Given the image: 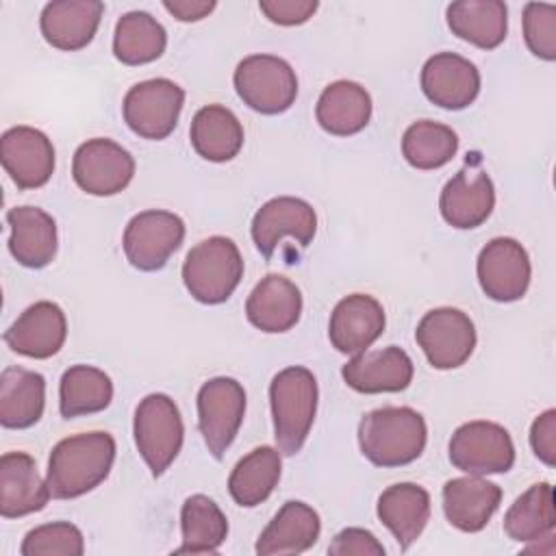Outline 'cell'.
I'll use <instances>...</instances> for the list:
<instances>
[{
    "instance_id": "10",
    "label": "cell",
    "mask_w": 556,
    "mask_h": 556,
    "mask_svg": "<svg viewBox=\"0 0 556 556\" xmlns=\"http://www.w3.org/2000/svg\"><path fill=\"white\" fill-rule=\"evenodd\" d=\"M185 241V222L169 211H141L124 230V254L139 271H159Z\"/></svg>"
},
{
    "instance_id": "42",
    "label": "cell",
    "mask_w": 556,
    "mask_h": 556,
    "mask_svg": "<svg viewBox=\"0 0 556 556\" xmlns=\"http://www.w3.org/2000/svg\"><path fill=\"white\" fill-rule=\"evenodd\" d=\"M530 445L534 456L541 463H545L547 467H554L556 463V410L554 408H547L532 421Z\"/></svg>"
},
{
    "instance_id": "4",
    "label": "cell",
    "mask_w": 556,
    "mask_h": 556,
    "mask_svg": "<svg viewBox=\"0 0 556 556\" xmlns=\"http://www.w3.org/2000/svg\"><path fill=\"white\" fill-rule=\"evenodd\" d=\"M243 278V258L237 243L215 235L195 243L182 263V282L202 304L226 302Z\"/></svg>"
},
{
    "instance_id": "25",
    "label": "cell",
    "mask_w": 556,
    "mask_h": 556,
    "mask_svg": "<svg viewBox=\"0 0 556 556\" xmlns=\"http://www.w3.org/2000/svg\"><path fill=\"white\" fill-rule=\"evenodd\" d=\"M502 489L480 476L452 478L443 484V513L460 532H480L495 515Z\"/></svg>"
},
{
    "instance_id": "33",
    "label": "cell",
    "mask_w": 556,
    "mask_h": 556,
    "mask_svg": "<svg viewBox=\"0 0 556 556\" xmlns=\"http://www.w3.org/2000/svg\"><path fill=\"white\" fill-rule=\"evenodd\" d=\"M556 528L554 486L536 482L521 493L504 515V532L517 543H536L552 539Z\"/></svg>"
},
{
    "instance_id": "30",
    "label": "cell",
    "mask_w": 556,
    "mask_h": 556,
    "mask_svg": "<svg viewBox=\"0 0 556 556\" xmlns=\"http://www.w3.org/2000/svg\"><path fill=\"white\" fill-rule=\"evenodd\" d=\"M46 406V378L24 367H4L0 374V424L11 430L35 426Z\"/></svg>"
},
{
    "instance_id": "24",
    "label": "cell",
    "mask_w": 556,
    "mask_h": 556,
    "mask_svg": "<svg viewBox=\"0 0 556 556\" xmlns=\"http://www.w3.org/2000/svg\"><path fill=\"white\" fill-rule=\"evenodd\" d=\"M302 315V293L287 276L267 274L256 282L245 302L248 321L261 332H287Z\"/></svg>"
},
{
    "instance_id": "43",
    "label": "cell",
    "mask_w": 556,
    "mask_h": 556,
    "mask_svg": "<svg viewBox=\"0 0 556 556\" xmlns=\"http://www.w3.org/2000/svg\"><path fill=\"white\" fill-rule=\"evenodd\" d=\"M163 7L180 22H200L208 13H213L217 2L215 0H165Z\"/></svg>"
},
{
    "instance_id": "36",
    "label": "cell",
    "mask_w": 556,
    "mask_h": 556,
    "mask_svg": "<svg viewBox=\"0 0 556 556\" xmlns=\"http://www.w3.org/2000/svg\"><path fill=\"white\" fill-rule=\"evenodd\" d=\"M113 400L111 378L91 365H72L59 382V410L65 419L104 410Z\"/></svg>"
},
{
    "instance_id": "5",
    "label": "cell",
    "mask_w": 556,
    "mask_h": 556,
    "mask_svg": "<svg viewBox=\"0 0 556 556\" xmlns=\"http://www.w3.org/2000/svg\"><path fill=\"white\" fill-rule=\"evenodd\" d=\"M132 434L137 452L152 476H163L176 460L185 439V426L176 402L165 393L146 395L135 408Z\"/></svg>"
},
{
    "instance_id": "20",
    "label": "cell",
    "mask_w": 556,
    "mask_h": 556,
    "mask_svg": "<svg viewBox=\"0 0 556 556\" xmlns=\"http://www.w3.org/2000/svg\"><path fill=\"white\" fill-rule=\"evenodd\" d=\"M495 206V187L482 169H460L454 174L439 198L443 219L460 230L482 226Z\"/></svg>"
},
{
    "instance_id": "28",
    "label": "cell",
    "mask_w": 556,
    "mask_h": 556,
    "mask_svg": "<svg viewBox=\"0 0 556 556\" xmlns=\"http://www.w3.org/2000/svg\"><path fill=\"white\" fill-rule=\"evenodd\" d=\"M315 117L334 137L356 135L371 119V96L354 80H334L321 91Z\"/></svg>"
},
{
    "instance_id": "21",
    "label": "cell",
    "mask_w": 556,
    "mask_h": 556,
    "mask_svg": "<svg viewBox=\"0 0 556 556\" xmlns=\"http://www.w3.org/2000/svg\"><path fill=\"white\" fill-rule=\"evenodd\" d=\"M102 13L100 0H54L43 7L39 28L52 48L74 52L91 43Z\"/></svg>"
},
{
    "instance_id": "26",
    "label": "cell",
    "mask_w": 556,
    "mask_h": 556,
    "mask_svg": "<svg viewBox=\"0 0 556 556\" xmlns=\"http://www.w3.org/2000/svg\"><path fill=\"white\" fill-rule=\"evenodd\" d=\"M376 515L395 536L400 549L406 552L421 536L430 519V495L415 482L391 484L380 493Z\"/></svg>"
},
{
    "instance_id": "8",
    "label": "cell",
    "mask_w": 556,
    "mask_h": 556,
    "mask_svg": "<svg viewBox=\"0 0 556 556\" xmlns=\"http://www.w3.org/2000/svg\"><path fill=\"white\" fill-rule=\"evenodd\" d=\"M245 415V391L228 376L206 380L198 391V428L213 458L222 460Z\"/></svg>"
},
{
    "instance_id": "35",
    "label": "cell",
    "mask_w": 556,
    "mask_h": 556,
    "mask_svg": "<svg viewBox=\"0 0 556 556\" xmlns=\"http://www.w3.org/2000/svg\"><path fill=\"white\" fill-rule=\"evenodd\" d=\"M167 46L163 24L146 11H128L115 24L113 54L124 65H146L156 61Z\"/></svg>"
},
{
    "instance_id": "16",
    "label": "cell",
    "mask_w": 556,
    "mask_h": 556,
    "mask_svg": "<svg viewBox=\"0 0 556 556\" xmlns=\"http://www.w3.org/2000/svg\"><path fill=\"white\" fill-rule=\"evenodd\" d=\"M384 308L367 293H352L337 302L328 321V339L341 354H361L384 332Z\"/></svg>"
},
{
    "instance_id": "7",
    "label": "cell",
    "mask_w": 556,
    "mask_h": 556,
    "mask_svg": "<svg viewBox=\"0 0 556 556\" xmlns=\"http://www.w3.org/2000/svg\"><path fill=\"white\" fill-rule=\"evenodd\" d=\"M185 91L169 78H150L132 85L122 102L126 126L141 139L161 141L178 124Z\"/></svg>"
},
{
    "instance_id": "9",
    "label": "cell",
    "mask_w": 556,
    "mask_h": 556,
    "mask_svg": "<svg viewBox=\"0 0 556 556\" xmlns=\"http://www.w3.org/2000/svg\"><path fill=\"white\" fill-rule=\"evenodd\" d=\"M450 463L471 476L506 473L515 465V445L508 430L495 421H467L450 439Z\"/></svg>"
},
{
    "instance_id": "32",
    "label": "cell",
    "mask_w": 556,
    "mask_h": 556,
    "mask_svg": "<svg viewBox=\"0 0 556 556\" xmlns=\"http://www.w3.org/2000/svg\"><path fill=\"white\" fill-rule=\"evenodd\" d=\"M280 452L271 445H261L248 452L230 471L228 493L235 504L254 508L263 504L280 480Z\"/></svg>"
},
{
    "instance_id": "23",
    "label": "cell",
    "mask_w": 556,
    "mask_h": 556,
    "mask_svg": "<svg viewBox=\"0 0 556 556\" xmlns=\"http://www.w3.org/2000/svg\"><path fill=\"white\" fill-rule=\"evenodd\" d=\"M7 224L11 226L9 252L28 267L41 269L56 256V222L39 206H13L7 211Z\"/></svg>"
},
{
    "instance_id": "13",
    "label": "cell",
    "mask_w": 556,
    "mask_h": 556,
    "mask_svg": "<svg viewBox=\"0 0 556 556\" xmlns=\"http://www.w3.org/2000/svg\"><path fill=\"white\" fill-rule=\"evenodd\" d=\"M478 282L495 302H517L530 287L532 265L526 248L513 237L491 239L478 254Z\"/></svg>"
},
{
    "instance_id": "41",
    "label": "cell",
    "mask_w": 556,
    "mask_h": 556,
    "mask_svg": "<svg viewBox=\"0 0 556 556\" xmlns=\"http://www.w3.org/2000/svg\"><path fill=\"white\" fill-rule=\"evenodd\" d=\"M319 2L317 0H261L258 9L278 26H300L308 22Z\"/></svg>"
},
{
    "instance_id": "1",
    "label": "cell",
    "mask_w": 556,
    "mask_h": 556,
    "mask_svg": "<svg viewBox=\"0 0 556 556\" xmlns=\"http://www.w3.org/2000/svg\"><path fill=\"white\" fill-rule=\"evenodd\" d=\"M115 439L93 430L61 439L48 458L46 484L54 500H74L93 491L111 473Z\"/></svg>"
},
{
    "instance_id": "17",
    "label": "cell",
    "mask_w": 556,
    "mask_h": 556,
    "mask_svg": "<svg viewBox=\"0 0 556 556\" xmlns=\"http://www.w3.org/2000/svg\"><path fill=\"white\" fill-rule=\"evenodd\" d=\"M421 89L432 104L460 111L478 98L480 72L469 59L456 52H439L421 67Z\"/></svg>"
},
{
    "instance_id": "38",
    "label": "cell",
    "mask_w": 556,
    "mask_h": 556,
    "mask_svg": "<svg viewBox=\"0 0 556 556\" xmlns=\"http://www.w3.org/2000/svg\"><path fill=\"white\" fill-rule=\"evenodd\" d=\"M22 556H83L85 536L70 521H52L33 528L20 547Z\"/></svg>"
},
{
    "instance_id": "19",
    "label": "cell",
    "mask_w": 556,
    "mask_h": 556,
    "mask_svg": "<svg viewBox=\"0 0 556 556\" xmlns=\"http://www.w3.org/2000/svg\"><path fill=\"white\" fill-rule=\"evenodd\" d=\"M67 337V319L59 304L41 300L30 304L4 332V343L28 358L54 356Z\"/></svg>"
},
{
    "instance_id": "18",
    "label": "cell",
    "mask_w": 556,
    "mask_h": 556,
    "mask_svg": "<svg viewBox=\"0 0 556 556\" xmlns=\"http://www.w3.org/2000/svg\"><path fill=\"white\" fill-rule=\"evenodd\" d=\"M413 371L410 356L397 345L365 350L341 367L345 384L367 395L404 391L413 382Z\"/></svg>"
},
{
    "instance_id": "14",
    "label": "cell",
    "mask_w": 556,
    "mask_h": 556,
    "mask_svg": "<svg viewBox=\"0 0 556 556\" xmlns=\"http://www.w3.org/2000/svg\"><path fill=\"white\" fill-rule=\"evenodd\" d=\"M252 241L256 250L271 258L285 237H291L300 248H306L317 232L315 208L293 195H278L267 200L252 217Z\"/></svg>"
},
{
    "instance_id": "22",
    "label": "cell",
    "mask_w": 556,
    "mask_h": 556,
    "mask_svg": "<svg viewBox=\"0 0 556 556\" xmlns=\"http://www.w3.org/2000/svg\"><path fill=\"white\" fill-rule=\"evenodd\" d=\"M50 500V489L26 452H7L0 458V515L17 519L39 513Z\"/></svg>"
},
{
    "instance_id": "34",
    "label": "cell",
    "mask_w": 556,
    "mask_h": 556,
    "mask_svg": "<svg viewBox=\"0 0 556 556\" xmlns=\"http://www.w3.org/2000/svg\"><path fill=\"white\" fill-rule=\"evenodd\" d=\"M180 532L182 545L174 554H217L228 536V519L208 495L195 493L180 508Z\"/></svg>"
},
{
    "instance_id": "6",
    "label": "cell",
    "mask_w": 556,
    "mask_h": 556,
    "mask_svg": "<svg viewBox=\"0 0 556 556\" xmlns=\"http://www.w3.org/2000/svg\"><path fill=\"white\" fill-rule=\"evenodd\" d=\"M232 83L243 104L263 115L285 113L298 98V76L293 67L274 54L245 56L237 65Z\"/></svg>"
},
{
    "instance_id": "39",
    "label": "cell",
    "mask_w": 556,
    "mask_h": 556,
    "mask_svg": "<svg viewBox=\"0 0 556 556\" xmlns=\"http://www.w3.org/2000/svg\"><path fill=\"white\" fill-rule=\"evenodd\" d=\"M523 39L528 50L543 59H556V7L547 2H528L523 7Z\"/></svg>"
},
{
    "instance_id": "27",
    "label": "cell",
    "mask_w": 556,
    "mask_h": 556,
    "mask_svg": "<svg viewBox=\"0 0 556 556\" xmlns=\"http://www.w3.org/2000/svg\"><path fill=\"white\" fill-rule=\"evenodd\" d=\"M321 521L317 510L300 500H289L265 526L254 549L258 556L302 554L317 543Z\"/></svg>"
},
{
    "instance_id": "37",
    "label": "cell",
    "mask_w": 556,
    "mask_h": 556,
    "mask_svg": "<svg viewBox=\"0 0 556 556\" xmlns=\"http://www.w3.org/2000/svg\"><path fill=\"white\" fill-rule=\"evenodd\" d=\"M458 150V135L439 122H413L402 137V154L415 169H439L454 159Z\"/></svg>"
},
{
    "instance_id": "2",
    "label": "cell",
    "mask_w": 556,
    "mask_h": 556,
    "mask_svg": "<svg viewBox=\"0 0 556 556\" xmlns=\"http://www.w3.org/2000/svg\"><path fill=\"white\" fill-rule=\"evenodd\" d=\"M426 419L410 406H382L358 424L361 454L376 467H402L417 460L426 447Z\"/></svg>"
},
{
    "instance_id": "40",
    "label": "cell",
    "mask_w": 556,
    "mask_h": 556,
    "mask_svg": "<svg viewBox=\"0 0 556 556\" xmlns=\"http://www.w3.org/2000/svg\"><path fill=\"white\" fill-rule=\"evenodd\" d=\"M332 556H384V545L365 528H345L328 545Z\"/></svg>"
},
{
    "instance_id": "3",
    "label": "cell",
    "mask_w": 556,
    "mask_h": 556,
    "mask_svg": "<svg viewBox=\"0 0 556 556\" xmlns=\"http://www.w3.org/2000/svg\"><path fill=\"white\" fill-rule=\"evenodd\" d=\"M317 380L311 369L291 365L278 371L269 384L274 439L278 452L293 456L302 450L317 413Z\"/></svg>"
},
{
    "instance_id": "11",
    "label": "cell",
    "mask_w": 556,
    "mask_h": 556,
    "mask_svg": "<svg viewBox=\"0 0 556 556\" xmlns=\"http://www.w3.org/2000/svg\"><path fill=\"white\" fill-rule=\"evenodd\" d=\"M415 341L434 369H456L473 354L476 326L460 308L441 306L419 319Z\"/></svg>"
},
{
    "instance_id": "31",
    "label": "cell",
    "mask_w": 556,
    "mask_h": 556,
    "mask_svg": "<svg viewBox=\"0 0 556 556\" xmlns=\"http://www.w3.org/2000/svg\"><path fill=\"white\" fill-rule=\"evenodd\" d=\"M189 139L202 159L211 163H226L243 148V126L230 109L222 104H206L193 115Z\"/></svg>"
},
{
    "instance_id": "12",
    "label": "cell",
    "mask_w": 556,
    "mask_h": 556,
    "mask_svg": "<svg viewBox=\"0 0 556 556\" xmlns=\"http://www.w3.org/2000/svg\"><path fill=\"white\" fill-rule=\"evenodd\" d=\"M74 182L89 195H115L135 176L132 154L106 137H96L78 146L72 159Z\"/></svg>"
},
{
    "instance_id": "15",
    "label": "cell",
    "mask_w": 556,
    "mask_h": 556,
    "mask_svg": "<svg viewBox=\"0 0 556 556\" xmlns=\"http://www.w3.org/2000/svg\"><path fill=\"white\" fill-rule=\"evenodd\" d=\"M0 161L17 189H39L54 174V146L33 126H13L0 137Z\"/></svg>"
},
{
    "instance_id": "29",
    "label": "cell",
    "mask_w": 556,
    "mask_h": 556,
    "mask_svg": "<svg viewBox=\"0 0 556 556\" xmlns=\"http://www.w3.org/2000/svg\"><path fill=\"white\" fill-rule=\"evenodd\" d=\"M450 30L480 50L497 48L508 33V9L502 0H458L447 4Z\"/></svg>"
}]
</instances>
